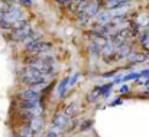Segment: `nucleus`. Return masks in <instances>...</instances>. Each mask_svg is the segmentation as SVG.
Returning a JSON list of instances; mask_svg holds the SVG:
<instances>
[{"instance_id":"obj_1","label":"nucleus","mask_w":149,"mask_h":137,"mask_svg":"<svg viewBox=\"0 0 149 137\" xmlns=\"http://www.w3.org/2000/svg\"><path fill=\"white\" fill-rule=\"evenodd\" d=\"M55 64H56L55 56L48 55V53H45V55L42 53V56H36L35 55V56H32L28 61L29 66H32V68H35V69H38V71L49 75V77H52L54 72H55Z\"/></svg>"},{"instance_id":"obj_2","label":"nucleus","mask_w":149,"mask_h":137,"mask_svg":"<svg viewBox=\"0 0 149 137\" xmlns=\"http://www.w3.org/2000/svg\"><path fill=\"white\" fill-rule=\"evenodd\" d=\"M49 78H51L49 75H47V74H44V72H41V71L29 66V65H26L23 68V71H22V81L26 85H29V87L45 85Z\"/></svg>"},{"instance_id":"obj_3","label":"nucleus","mask_w":149,"mask_h":137,"mask_svg":"<svg viewBox=\"0 0 149 137\" xmlns=\"http://www.w3.org/2000/svg\"><path fill=\"white\" fill-rule=\"evenodd\" d=\"M20 19H25V13L22 10L20 6H16V4H10L3 16V19L0 20V28L3 29H12V25Z\"/></svg>"},{"instance_id":"obj_4","label":"nucleus","mask_w":149,"mask_h":137,"mask_svg":"<svg viewBox=\"0 0 149 137\" xmlns=\"http://www.w3.org/2000/svg\"><path fill=\"white\" fill-rule=\"evenodd\" d=\"M99 12H100L99 1H97V0H91V1L88 3V6H87L81 13H78L77 20L80 22V25H86V23H88L91 19H94Z\"/></svg>"},{"instance_id":"obj_5","label":"nucleus","mask_w":149,"mask_h":137,"mask_svg":"<svg viewBox=\"0 0 149 137\" xmlns=\"http://www.w3.org/2000/svg\"><path fill=\"white\" fill-rule=\"evenodd\" d=\"M25 49L28 53H32V55H42V53H47L51 49V44L49 42H44V41H33V42H29L25 45Z\"/></svg>"},{"instance_id":"obj_6","label":"nucleus","mask_w":149,"mask_h":137,"mask_svg":"<svg viewBox=\"0 0 149 137\" xmlns=\"http://www.w3.org/2000/svg\"><path fill=\"white\" fill-rule=\"evenodd\" d=\"M32 26L28 23L22 28H17V29H12L10 30V39L15 41V42H25L31 35H32Z\"/></svg>"},{"instance_id":"obj_7","label":"nucleus","mask_w":149,"mask_h":137,"mask_svg":"<svg viewBox=\"0 0 149 137\" xmlns=\"http://www.w3.org/2000/svg\"><path fill=\"white\" fill-rule=\"evenodd\" d=\"M44 85H36V87H28L26 90L20 91L19 98L22 101H29V100H41V91L39 88H42Z\"/></svg>"},{"instance_id":"obj_8","label":"nucleus","mask_w":149,"mask_h":137,"mask_svg":"<svg viewBox=\"0 0 149 137\" xmlns=\"http://www.w3.org/2000/svg\"><path fill=\"white\" fill-rule=\"evenodd\" d=\"M130 52H132V46H130L129 42L120 44V45L116 46V51H114V55H113V61H119V59L127 58V55Z\"/></svg>"},{"instance_id":"obj_9","label":"nucleus","mask_w":149,"mask_h":137,"mask_svg":"<svg viewBox=\"0 0 149 137\" xmlns=\"http://www.w3.org/2000/svg\"><path fill=\"white\" fill-rule=\"evenodd\" d=\"M52 124H54L55 127L64 130V129H67V127L71 124V120H70V117H67L64 113H58V114L54 116V118H52Z\"/></svg>"},{"instance_id":"obj_10","label":"nucleus","mask_w":149,"mask_h":137,"mask_svg":"<svg viewBox=\"0 0 149 137\" xmlns=\"http://www.w3.org/2000/svg\"><path fill=\"white\" fill-rule=\"evenodd\" d=\"M96 25H100V26H106V25H109L110 22H111V19H113V16H111V12L110 10H100L99 13L96 15Z\"/></svg>"},{"instance_id":"obj_11","label":"nucleus","mask_w":149,"mask_h":137,"mask_svg":"<svg viewBox=\"0 0 149 137\" xmlns=\"http://www.w3.org/2000/svg\"><path fill=\"white\" fill-rule=\"evenodd\" d=\"M135 25L136 28H149V15L146 12L138 13L135 16Z\"/></svg>"},{"instance_id":"obj_12","label":"nucleus","mask_w":149,"mask_h":137,"mask_svg":"<svg viewBox=\"0 0 149 137\" xmlns=\"http://www.w3.org/2000/svg\"><path fill=\"white\" fill-rule=\"evenodd\" d=\"M129 1L130 0H104L103 6H104L106 10H114L117 7H122L125 4H129Z\"/></svg>"},{"instance_id":"obj_13","label":"nucleus","mask_w":149,"mask_h":137,"mask_svg":"<svg viewBox=\"0 0 149 137\" xmlns=\"http://www.w3.org/2000/svg\"><path fill=\"white\" fill-rule=\"evenodd\" d=\"M29 129L33 131V133H38L41 131L42 129V117H33L32 120H29Z\"/></svg>"},{"instance_id":"obj_14","label":"nucleus","mask_w":149,"mask_h":137,"mask_svg":"<svg viewBox=\"0 0 149 137\" xmlns=\"http://www.w3.org/2000/svg\"><path fill=\"white\" fill-rule=\"evenodd\" d=\"M78 110H80V105H78L77 101H74V102H71L70 105H67L64 114H65L67 117H74L75 114H78Z\"/></svg>"},{"instance_id":"obj_15","label":"nucleus","mask_w":149,"mask_h":137,"mask_svg":"<svg viewBox=\"0 0 149 137\" xmlns=\"http://www.w3.org/2000/svg\"><path fill=\"white\" fill-rule=\"evenodd\" d=\"M127 59H129L130 62H142V61H145V55H142V53H135V52H130V53L127 55Z\"/></svg>"},{"instance_id":"obj_16","label":"nucleus","mask_w":149,"mask_h":137,"mask_svg":"<svg viewBox=\"0 0 149 137\" xmlns=\"http://www.w3.org/2000/svg\"><path fill=\"white\" fill-rule=\"evenodd\" d=\"M19 137H33V131L29 129V126H23L19 130Z\"/></svg>"},{"instance_id":"obj_17","label":"nucleus","mask_w":149,"mask_h":137,"mask_svg":"<svg viewBox=\"0 0 149 137\" xmlns=\"http://www.w3.org/2000/svg\"><path fill=\"white\" fill-rule=\"evenodd\" d=\"M61 131H62L61 129H58V127H55V126H54V127L51 129L49 131H48V134H47L45 137H59Z\"/></svg>"},{"instance_id":"obj_18","label":"nucleus","mask_w":149,"mask_h":137,"mask_svg":"<svg viewBox=\"0 0 149 137\" xmlns=\"http://www.w3.org/2000/svg\"><path fill=\"white\" fill-rule=\"evenodd\" d=\"M68 84H70L68 78H65V80L61 82V85H59V88H58V95H59V97H62V95H64V92H65L64 90H65V87H67Z\"/></svg>"},{"instance_id":"obj_19","label":"nucleus","mask_w":149,"mask_h":137,"mask_svg":"<svg viewBox=\"0 0 149 137\" xmlns=\"http://www.w3.org/2000/svg\"><path fill=\"white\" fill-rule=\"evenodd\" d=\"M7 7H9V4H6L4 1H1V0H0V20L3 19V16H4V13H6Z\"/></svg>"},{"instance_id":"obj_20","label":"nucleus","mask_w":149,"mask_h":137,"mask_svg":"<svg viewBox=\"0 0 149 137\" xmlns=\"http://www.w3.org/2000/svg\"><path fill=\"white\" fill-rule=\"evenodd\" d=\"M20 3H22L23 6H31V4H32V0H20Z\"/></svg>"},{"instance_id":"obj_21","label":"nucleus","mask_w":149,"mask_h":137,"mask_svg":"<svg viewBox=\"0 0 149 137\" xmlns=\"http://www.w3.org/2000/svg\"><path fill=\"white\" fill-rule=\"evenodd\" d=\"M1 1H4V3H6V4H9V6L16 3V0H1Z\"/></svg>"}]
</instances>
